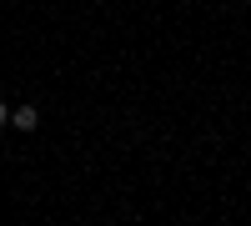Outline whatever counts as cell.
Returning a JSON list of instances; mask_svg holds the SVG:
<instances>
[{
	"label": "cell",
	"mask_w": 251,
	"mask_h": 226,
	"mask_svg": "<svg viewBox=\"0 0 251 226\" xmlns=\"http://www.w3.org/2000/svg\"><path fill=\"white\" fill-rule=\"evenodd\" d=\"M10 126H15V131H35V126H40V111H35V106H15V111H10Z\"/></svg>",
	"instance_id": "1"
},
{
	"label": "cell",
	"mask_w": 251,
	"mask_h": 226,
	"mask_svg": "<svg viewBox=\"0 0 251 226\" xmlns=\"http://www.w3.org/2000/svg\"><path fill=\"white\" fill-rule=\"evenodd\" d=\"M5 121H10V106H5V100H0V126H5Z\"/></svg>",
	"instance_id": "2"
}]
</instances>
